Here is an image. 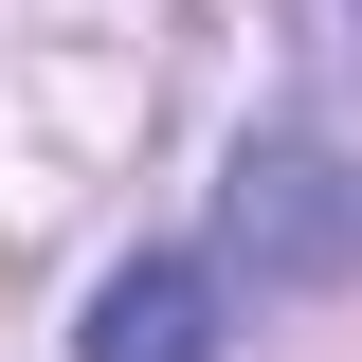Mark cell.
<instances>
[{
    "label": "cell",
    "mask_w": 362,
    "mask_h": 362,
    "mask_svg": "<svg viewBox=\"0 0 362 362\" xmlns=\"http://www.w3.org/2000/svg\"><path fill=\"white\" fill-rule=\"evenodd\" d=\"M73 362H218V272L199 254H127L73 308Z\"/></svg>",
    "instance_id": "2"
},
{
    "label": "cell",
    "mask_w": 362,
    "mask_h": 362,
    "mask_svg": "<svg viewBox=\"0 0 362 362\" xmlns=\"http://www.w3.org/2000/svg\"><path fill=\"white\" fill-rule=\"evenodd\" d=\"M218 235H235V272H254V290H344V272H362V181H344V145H308V127L235 145Z\"/></svg>",
    "instance_id": "1"
}]
</instances>
